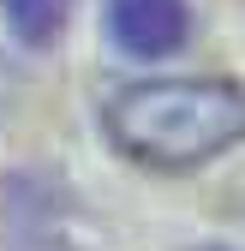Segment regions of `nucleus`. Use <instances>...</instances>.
Segmentation results:
<instances>
[{
    "instance_id": "2",
    "label": "nucleus",
    "mask_w": 245,
    "mask_h": 251,
    "mask_svg": "<svg viewBox=\"0 0 245 251\" xmlns=\"http://www.w3.org/2000/svg\"><path fill=\"white\" fill-rule=\"evenodd\" d=\"M108 36L138 60H162L192 36V12L186 0H108Z\"/></svg>"
},
{
    "instance_id": "4",
    "label": "nucleus",
    "mask_w": 245,
    "mask_h": 251,
    "mask_svg": "<svg viewBox=\"0 0 245 251\" xmlns=\"http://www.w3.org/2000/svg\"><path fill=\"white\" fill-rule=\"evenodd\" d=\"M18 251H66V245H18Z\"/></svg>"
},
{
    "instance_id": "3",
    "label": "nucleus",
    "mask_w": 245,
    "mask_h": 251,
    "mask_svg": "<svg viewBox=\"0 0 245 251\" xmlns=\"http://www.w3.org/2000/svg\"><path fill=\"white\" fill-rule=\"evenodd\" d=\"M0 6H6V24H12V36L24 48H48L60 30H66L72 0H0Z\"/></svg>"
},
{
    "instance_id": "1",
    "label": "nucleus",
    "mask_w": 245,
    "mask_h": 251,
    "mask_svg": "<svg viewBox=\"0 0 245 251\" xmlns=\"http://www.w3.org/2000/svg\"><path fill=\"white\" fill-rule=\"evenodd\" d=\"M108 138L149 168H197L245 138V90L227 78H156L108 102Z\"/></svg>"
}]
</instances>
